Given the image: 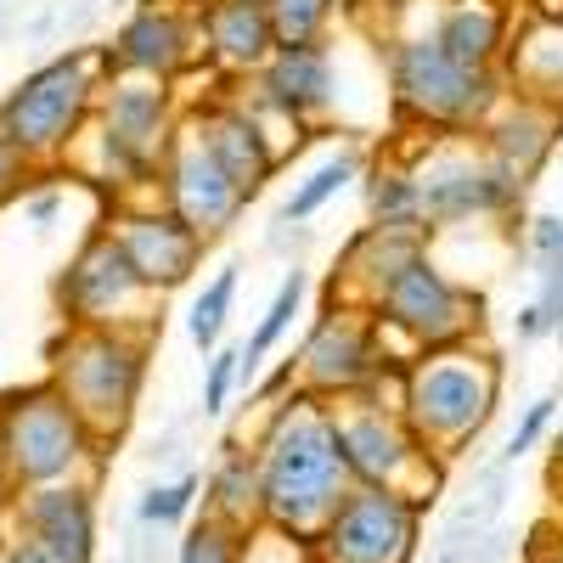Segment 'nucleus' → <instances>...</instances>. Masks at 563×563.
Instances as JSON below:
<instances>
[{"label":"nucleus","instance_id":"nucleus-1","mask_svg":"<svg viewBox=\"0 0 563 563\" xmlns=\"http://www.w3.org/2000/svg\"><path fill=\"white\" fill-rule=\"evenodd\" d=\"M350 490L355 479L339 451L333 406L299 389L294 400L276 406L260 440V525L316 547V536L327 530V519Z\"/></svg>","mask_w":563,"mask_h":563},{"label":"nucleus","instance_id":"nucleus-2","mask_svg":"<svg viewBox=\"0 0 563 563\" xmlns=\"http://www.w3.org/2000/svg\"><path fill=\"white\" fill-rule=\"evenodd\" d=\"M52 384L79 411L90 440H119L135 417L141 384H147V333L68 327V339L52 350Z\"/></svg>","mask_w":563,"mask_h":563},{"label":"nucleus","instance_id":"nucleus-3","mask_svg":"<svg viewBox=\"0 0 563 563\" xmlns=\"http://www.w3.org/2000/svg\"><path fill=\"white\" fill-rule=\"evenodd\" d=\"M496 389H501L496 355H479L467 344L429 350L422 361H411L406 378H400V417L411 422V434L434 456H456V445L467 434L485 429Z\"/></svg>","mask_w":563,"mask_h":563},{"label":"nucleus","instance_id":"nucleus-4","mask_svg":"<svg viewBox=\"0 0 563 563\" xmlns=\"http://www.w3.org/2000/svg\"><path fill=\"white\" fill-rule=\"evenodd\" d=\"M339 422V451L350 479L366 490H395L411 496L417 507L440 490V456L411 434V422L400 417V406L372 400L366 389L344 395V400H327Z\"/></svg>","mask_w":563,"mask_h":563},{"label":"nucleus","instance_id":"nucleus-5","mask_svg":"<svg viewBox=\"0 0 563 563\" xmlns=\"http://www.w3.org/2000/svg\"><path fill=\"white\" fill-rule=\"evenodd\" d=\"M90 456H97V440L57 395V384H34L0 400V467L18 490L79 485L74 474Z\"/></svg>","mask_w":563,"mask_h":563},{"label":"nucleus","instance_id":"nucleus-6","mask_svg":"<svg viewBox=\"0 0 563 563\" xmlns=\"http://www.w3.org/2000/svg\"><path fill=\"white\" fill-rule=\"evenodd\" d=\"M102 63L108 52H68L40 63L7 102H0V135L34 164V158H57L68 153V141L90 119L102 97Z\"/></svg>","mask_w":563,"mask_h":563},{"label":"nucleus","instance_id":"nucleus-7","mask_svg":"<svg viewBox=\"0 0 563 563\" xmlns=\"http://www.w3.org/2000/svg\"><path fill=\"white\" fill-rule=\"evenodd\" d=\"M57 310L68 327H102V333H153L158 294L141 282L130 254L108 225L85 238V249L57 276Z\"/></svg>","mask_w":563,"mask_h":563},{"label":"nucleus","instance_id":"nucleus-8","mask_svg":"<svg viewBox=\"0 0 563 563\" xmlns=\"http://www.w3.org/2000/svg\"><path fill=\"white\" fill-rule=\"evenodd\" d=\"M389 90L406 119L434 124V130H467L490 119V108L501 102L496 74L456 68L429 34H400L389 45Z\"/></svg>","mask_w":563,"mask_h":563},{"label":"nucleus","instance_id":"nucleus-9","mask_svg":"<svg viewBox=\"0 0 563 563\" xmlns=\"http://www.w3.org/2000/svg\"><path fill=\"white\" fill-rule=\"evenodd\" d=\"M102 158L108 175L119 180H147L153 169H164V153L175 141L169 124V79H147V74H113L102 85Z\"/></svg>","mask_w":563,"mask_h":563},{"label":"nucleus","instance_id":"nucleus-10","mask_svg":"<svg viewBox=\"0 0 563 563\" xmlns=\"http://www.w3.org/2000/svg\"><path fill=\"white\" fill-rule=\"evenodd\" d=\"M451 135L422 153V169H411L417 198H422V225H462V220L496 214V209H507L512 198H519V180L501 175L490 147L451 141Z\"/></svg>","mask_w":563,"mask_h":563},{"label":"nucleus","instance_id":"nucleus-11","mask_svg":"<svg viewBox=\"0 0 563 563\" xmlns=\"http://www.w3.org/2000/svg\"><path fill=\"white\" fill-rule=\"evenodd\" d=\"M422 536V507L395 490L355 485L316 536V563H411Z\"/></svg>","mask_w":563,"mask_h":563},{"label":"nucleus","instance_id":"nucleus-12","mask_svg":"<svg viewBox=\"0 0 563 563\" xmlns=\"http://www.w3.org/2000/svg\"><path fill=\"white\" fill-rule=\"evenodd\" d=\"M372 316H378V327H395V333H406L411 344H422V355L429 350H456L467 333H474L479 321V299L456 288V282L422 254L417 265H406L384 299L372 305Z\"/></svg>","mask_w":563,"mask_h":563},{"label":"nucleus","instance_id":"nucleus-13","mask_svg":"<svg viewBox=\"0 0 563 563\" xmlns=\"http://www.w3.org/2000/svg\"><path fill=\"white\" fill-rule=\"evenodd\" d=\"M384 339H378V316L361 305H333L327 299L321 321L310 327V339L299 350V384L316 400H344L366 389L384 372Z\"/></svg>","mask_w":563,"mask_h":563},{"label":"nucleus","instance_id":"nucleus-14","mask_svg":"<svg viewBox=\"0 0 563 563\" xmlns=\"http://www.w3.org/2000/svg\"><path fill=\"white\" fill-rule=\"evenodd\" d=\"M164 192H169V209L192 225L203 243L220 238L225 225H238V214H243V203H249V198L238 192V180L214 164V153H209L186 124L175 130L169 153H164Z\"/></svg>","mask_w":563,"mask_h":563},{"label":"nucleus","instance_id":"nucleus-15","mask_svg":"<svg viewBox=\"0 0 563 563\" xmlns=\"http://www.w3.org/2000/svg\"><path fill=\"white\" fill-rule=\"evenodd\" d=\"M108 231L119 238V249L130 254V265L141 271V282L153 294L180 288L203 260V238L175 209H119Z\"/></svg>","mask_w":563,"mask_h":563},{"label":"nucleus","instance_id":"nucleus-16","mask_svg":"<svg viewBox=\"0 0 563 563\" xmlns=\"http://www.w3.org/2000/svg\"><path fill=\"white\" fill-rule=\"evenodd\" d=\"M12 530L40 541L52 552V563H97V501H90V485L23 490L12 507Z\"/></svg>","mask_w":563,"mask_h":563},{"label":"nucleus","instance_id":"nucleus-17","mask_svg":"<svg viewBox=\"0 0 563 563\" xmlns=\"http://www.w3.org/2000/svg\"><path fill=\"white\" fill-rule=\"evenodd\" d=\"M198 57V23L175 7H141L108 45L113 74H147V79H175Z\"/></svg>","mask_w":563,"mask_h":563},{"label":"nucleus","instance_id":"nucleus-18","mask_svg":"<svg viewBox=\"0 0 563 563\" xmlns=\"http://www.w3.org/2000/svg\"><path fill=\"white\" fill-rule=\"evenodd\" d=\"M186 130H192L203 147L214 153V164H220L231 180H238L243 198H254L260 186L276 175V147H271V135L260 130V119H254L249 108L214 102V108H203V113L186 119Z\"/></svg>","mask_w":563,"mask_h":563},{"label":"nucleus","instance_id":"nucleus-19","mask_svg":"<svg viewBox=\"0 0 563 563\" xmlns=\"http://www.w3.org/2000/svg\"><path fill=\"white\" fill-rule=\"evenodd\" d=\"M422 254H429V231H389V225H366L361 238L350 243V254H344V265H339V276H333V294L344 288L361 310H372L384 299V288L406 271V265H417Z\"/></svg>","mask_w":563,"mask_h":563},{"label":"nucleus","instance_id":"nucleus-20","mask_svg":"<svg viewBox=\"0 0 563 563\" xmlns=\"http://www.w3.org/2000/svg\"><path fill=\"white\" fill-rule=\"evenodd\" d=\"M260 90L276 113L316 119L339 102L333 85V52L327 45H276V57L260 68Z\"/></svg>","mask_w":563,"mask_h":563},{"label":"nucleus","instance_id":"nucleus-21","mask_svg":"<svg viewBox=\"0 0 563 563\" xmlns=\"http://www.w3.org/2000/svg\"><path fill=\"white\" fill-rule=\"evenodd\" d=\"M485 147L490 158L501 164L507 180H530L541 169V158L552 153V141H558V108H541V102H525V97H501L496 113L485 119Z\"/></svg>","mask_w":563,"mask_h":563},{"label":"nucleus","instance_id":"nucleus-22","mask_svg":"<svg viewBox=\"0 0 563 563\" xmlns=\"http://www.w3.org/2000/svg\"><path fill=\"white\" fill-rule=\"evenodd\" d=\"M203 40H209V57L238 74H260L276 57V29H271L265 0H209Z\"/></svg>","mask_w":563,"mask_h":563},{"label":"nucleus","instance_id":"nucleus-23","mask_svg":"<svg viewBox=\"0 0 563 563\" xmlns=\"http://www.w3.org/2000/svg\"><path fill=\"white\" fill-rule=\"evenodd\" d=\"M429 40L474 74H496V57L507 52V12L496 0H456V7L440 12V23L429 29Z\"/></svg>","mask_w":563,"mask_h":563},{"label":"nucleus","instance_id":"nucleus-24","mask_svg":"<svg viewBox=\"0 0 563 563\" xmlns=\"http://www.w3.org/2000/svg\"><path fill=\"white\" fill-rule=\"evenodd\" d=\"M507 79L512 97L541 102V108H563V23L536 18L519 40L507 45Z\"/></svg>","mask_w":563,"mask_h":563},{"label":"nucleus","instance_id":"nucleus-25","mask_svg":"<svg viewBox=\"0 0 563 563\" xmlns=\"http://www.w3.org/2000/svg\"><path fill=\"white\" fill-rule=\"evenodd\" d=\"M209 512L243 536L260 530V451L225 445L220 467L209 474Z\"/></svg>","mask_w":563,"mask_h":563},{"label":"nucleus","instance_id":"nucleus-26","mask_svg":"<svg viewBox=\"0 0 563 563\" xmlns=\"http://www.w3.org/2000/svg\"><path fill=\"white\" fill-rule=\"evenodd\" d=\"M305 288H310V276L294 265L288 276H282V288H276V299H271V310L260 316V327L249 333V344H243V372H254L276 344H282V333L294 327V316H299V305H305Z\"/></svg>","mask_w":563,"mask_h":563},{"label":"nucleus","instance_id":"nucleus-27","mask_svg":"<svg viewBox=\"0 0 563 563\" xmlns=\"http://www.w3.org/2000/svg\"><path fill=\"white\" fill-rule=\"evenodd\" d=\"M361 175V153H333V158H327V164H316L299 186H294V198L288 203H282V214H288V220H310L321 203H333L339 192H344V186Z\"/></svg>","mask_w":563,"mask_h":563},{"label":"nucleus","instance_id":"nucleus-28","mask_svg":"<svg viewBox=\"0 0 563 563\" xmlns=\"http://www.w3.org/2000/svg\"><path fill=\"white\" fill-rule=\"evenodd\" d=\"M372 214L389 231H429L422 225V198H417L411 169H378L372 175Z\"/></svg>","mask_w":563,"mask_h":563},{"label":"nucleus","instance_id":"nucleus-29","mask_svg":"<svg viewBox=\"0 0 563 563\" xmlns=\"http://www.w3.org/2000/svg\"><path fill=\"white\" fill-rule=\"evenodd\" d=\"M265 12H271L276 45H321L339 0H265Z\"/></svg>","mask_w":563,"mask_h":563},{"label":"nucleus","instance_id":"nucleus-30","mask_svg":"<svg viewBox=\"0 0 563 563\" xmlns=\"http://www.w3.org/2000/svg\"><path fill=\"white\" fill-rule=\"evenodd\" d=\"M231 299H238V265H220V276L198 294L192 321H186V327H192V344H198V350H214V344H220L225 316H231Z\"/></svg>","mask_w":563,"mask_h":563},{"label":"nucleus","instance_id":"nucleus-31","mask_svg":"<svg viewBox=\"0 0 563 563\" xmlns=\"http://www.w3.org/2000/svg\"><path fill=\"white\" fill-rule=\"evenodd\" d=\"M243 530H231L225 519H214V512H203V519L186 530L180 541V558L175 563H243Z\"/></svg>","mask_w":563,"mask_h":563},{"label":"nucleus","instance_id":"nucleus-32","mask_svg":"<svg viewBox=\"0 0 563 563\" xmlns=\"http://www.w3.org/2000/svg\"><path fill=\"white\" fill-rule=\"evenodd\" d=\"M198 490H203V479H198V474H180L175 485H153V490H147V501H141V519H147V525H180L186 512H192Z\"/></svg>","mask_w":563,"mask_h":563},{"label":"nucleus","instance_id":"nucleus-33","mask_svg":"<svg viewBox=\"0 0 563 563\" xmlns=\"http://www.w3.org/2000/svg\"><path fill=\"white\" fill-rule=\"evenodd\" d=\"M238 372H243V350H214L209 378H203V411L209 417L225 411V395H231V384H238Z\"/></svg>","mask_w":563,"mask_h":563},{"label":"nucleus","instance_id":"nucleus-34","mask_svg":"<svg viewBox=\"0 0 563 563\" xmlns=\"http://www.w3.org/2000/svg\"><path fill=\"white\" fill-rule=\"evenodd\" d=\"M541 321L563 333V260H541Z\"/></svg>","mask_w":563,"mask_h":563},{"label":"nucleus","instance_id":"nucleus-35","mask_svg":"<svg viewBox=\"0 0 563 563\" xmlns=\"http://www.w3.org/2000/svg\"><path fill=\"white\" fill-rule=\"evenodd\" d=\"M547 422H552V400H536V406L525 411V422L512 429V440H507V456H525V451L541 440V429H547Z\"/></svg>","mask_w":563,"mask_h":563},{"label":"nucleus","instance_id":"nucleus-36","mask_svg":"<svg viewBox=\"0 0 563 563\" xmlns=\"http://www.w3.org/2000/svg\"><path fill=\"white\" fill-rule=\"evenodd\" d=\"M525 563H563V525H536L525 541Z\"/></svg>","mask_w":563,"mask_h":563},{"label":"nucleus","instance_id":"nucleus-37","mask_svg":"<svg viewBox=\"0 0 563 563\" xmlns=\"http://www.w3.org/2000/svg\"><path fill=\"white\" fill-rule=\"evenodd\" d=\"M530 243H536L541 260H563V220L558 214H541L536 231H530Z\"/></svg>","mask_w":563,"mask_h":563},{"label":"nucleus","instance_id":"nucleus-38","mask_svg":"<svg viewBox=\"0 0 563 563\" xmlns=\"http://www.w3.org/2000/svg\"><path fill=\"white\" fill-rule=\"evenodd\" d=\"M0 563H52V552H45L40 541H29V536L12 530V541L0 547Z\"/></svg>","mask_w":563,"mask_h":563},{"label":"nucleus","instance_id":"nucleus-39","mask_svg":"<svg viewBox=\"0 0 563 563\" xmlns=\"http://www.w3.org/2000/svg\"><path fill=\"white\" fill-rule=\"evenodd\" d=\"M23 164H29V158H23V153L12 147V141H7V135H0V198H7V192H12V186H18V175H23Z\"/></svg>","mask_w":563,"mask_h":563},{"label":"nucleus","instance_id":"nucleus-40","mask_svg":"<svg viewBox=\"0 0 563 563\" xmlns=\"http://www.w3.org/2000/svg\"><path fill=\"white\" fill-rule=\"evenodd\" d=\"M294 378H299V361H294V355H288V361H282V366H276V372H271V378H265V384H260V395H265V400H271V395H282V389H288V384H294Z\"/></svg>","mask_w":563,"mask_h":563},{"label":"nucleus","instance_id":"nucleus-41","mask_svg":"<svg viewBox=\"0 0 563 563\" xmlns=\"http://www.w3.org/2000/svg\"><path fill=\"white\" fill-rule=\"evenodd\" d=\"M536 333H547L541 305H525V310H519V339H536Z\"/></svg>","mask_w":563,"mask_h":563},{"label":"nucleus","instance_id":"nucleus-42","mask_svg":"<svg viewBox=\"0 0 563 563\" xmlns=\"http://www.w3.org/2000/svg\"><path fill=\"white\" fill-rule=\"evenodd\" d=\"M12 507H18V485L7 479V467H0V525L12 519Z\"/></svg>","mask_w":563,"mask_h":563},{"label":"nucleus","instance_id":"nucleus-43","mask_svg":"<svg viewBox=\"0 0 563 563\" xmlns=\"http://www.w3.org/2000/svg\"><path fill=\"white\" fill-rule=\"evenodd\" d=\"M29 214H34V220L45 225V220H52V214H57V192H45V198H34V203H29Z\"/></svg>","mask_w":563,"mask_h":563}]
</instances>
